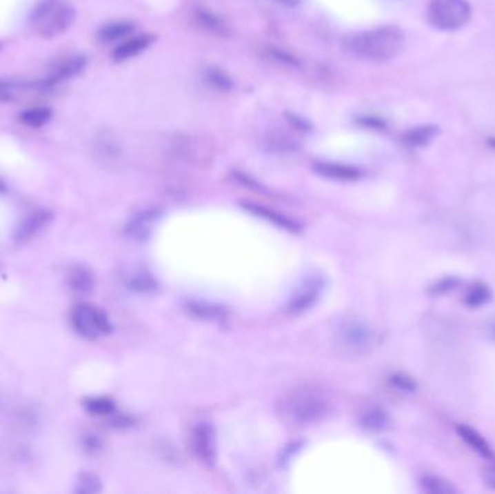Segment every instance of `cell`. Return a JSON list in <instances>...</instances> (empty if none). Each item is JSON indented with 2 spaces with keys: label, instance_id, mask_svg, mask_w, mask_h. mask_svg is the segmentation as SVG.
Listing matches in <instances>:
<instances>
[{
  "label": "cell",
  "instance_id": "obj_3",
  "mask_svg": "<svg viewBox=\"0 0 495 494\" xmlns=\"http://www.w3.org/2000/svg\"><path fill=\"white\" fill-rule=\"evenodd\" d=\"M76 19V10L61 0H42L31 14L37 32L42 38H55L64 34Z\"/></svg>",
  "mask_w": 495,
  "mask_h": 494
},
{
  "label": "cell",
  "instance_id": "obj_25",
  "mask_svg": "<svg viewBox=\"0 0 495 494\" xmlns=\"http://www.w3.org/2000/svg\"><path fill=\"white\" fill-rule=\"evenodd\" d=\"M421 486H423L426 491L433 494H450L456 491L452 484L442 480L439 477H433V475L425 477L423 480H421Z\"/></svg>",
  "mask_w": 495,
  "mask_h": 494
},
{
  "label": "cell",
  "instance_id": "obj_21",
  "mask_svg": "<svg viewBox=\"0 0 495 494\" xmlns=\"http://www.w3.org/2000/svg\"><path fill=\"white\" fill-rule=\"evenodd\" d=\"M205 79L208 81V84H210L212 87L217 90H229L234 86V81L226 75V72L217 67H209L205 70Z\"/></svg>",
  "mask_w": 495,
  "mask_h": 494
},
{
  "label": "cell",
  "instance_id": "obj_6",
  "mask_svg": "<svg viewBox=\"0 0 495 494\" xmlns=\"http://www.w3.org/2000/svg\"><path fill=\"white\" fill-rule=\"evenodd\" d=\"M374 344V330L368 325L358 321L343 324L336 333V339H334L338 351L345 355L367 354Z\"/></svg>",
  "mask_w": 495,
  "mask_h": 494
},
{
  "label": "cell",
  "instance_id": "obj_12",
  "mask_svg": "<svg viewBox=\"0 0 495 494\" xmlns=\"http://www.w3.org/2000/svg\"><path fill=\"white\" fill-rule=\"evenodd\" d=\"M84 67H85V57L83 55L67 57L63 61L58 63L52 70L50 76V84L77 76L83 71Z\"/></svg>",
  "mask_w": 495,
  "mask_h": 494
},
{
  "label": "cell",
  "instance_id": "obj_23",
  "mask_svg": "<svg viewBox=\"0 0 495 494\" xmlns=\"http://www.w3.org/2000/svg\"><path fill=\"white\" fill-rule=\"evenodd\" d=\"M85 409L92 415L97 416H106L113 413L114 411V403L108 397H92L84 402Z\"/></svg>",
  "mask_w": 495,
  "mask_h": 494
},
{
  "label": "cell",
  "instance_id": "obj_33",
  "mask_svg": "<svg viewBox=\"0 0 495 494\" xmlns=\"http://www.w3.org/2000/svg\"><path fill=\"white\" fill-rule=\"evenodd\" d=\"M0 48H2V43H0Z\"/></svg>",
  "mask_w": 495,
  "mask_h": 494
},
{
  "label": "cell",
  "instance_id": "obj_9",
  "mask_svg": "<svg viewBox=\"0 0 495 494\" xmlns=\"http://www.w3.org/2000/svg\"><path fill=\"white\" fill-rule=\"evenodd\" d=\"M320 290H322V281L319 279L305 280L297 287L294 295L291 296L288 303V312L296 315L312 308L320 295Z\"/></svg>",
  "mask_w": 495,
  "mask_h": 494
},
{
  "label": "cell",
  "instance_id": "obj_13",
  "mask_svg": "<svg viewBox=\"0 0 495 494\" xmlns=\"http://www.w3.org/2000/svg\"><path fill=\"white\" fill-rule=\"evenodd\" d=\"M50 219V215L47 212H37L29 215L26 219L21 224V226L17 230V238L19 241H26L29 238L35 237L38 232L47 225Z\"/></svg>",
  "mask_w": 495,
  "mask_h": 494
},
{
  "label": "cell",
  "instance_id": "obj_20",
  "mask_svg": "<svg viewBox=\"0 0 495 494\" xmlns=\"http://www.w3.org/2000/svg\"><path fill=\"white\" fill-rule=\"evenodd\" d=\"M265 57H267V60H270L271 63H274L275 66H279L281 68H297L299 67L297 58L284 50L268 47V48H265Z\"/></svg>",
  "mask_w": 495,
  "mask_h": 494
},
{
  "label": "cell",
  "instance_id": "obj_29",
  "mask_svg": "<svg viewBox=\"0 0 495 494\" xmlns=\"http://www.w3.org/2000/svg\"><path fill=\"white\" fill-rule=\"evenodd\" d=\"M390 383H391V386H394L398 391H403V393H413V391L416 390V383L410 379L409 375H405V374L391 375Z\"/></svg>",
  "mask_w": 495,
  "mask_h": 494
},
{
  "label": "cell",
  "instance_id": "obj_19",
  "mask_svg": "<svg viewBox=\"0 0 495 494\" xmlns=\"http://www.w3.org/2000/svg\"><path fill=\"white\" fill-rule=\"evenodd\" d=\"M51 119V110L48 108H32L19 115V121L29 128H41Z\"/></svg>",
  "mask_w": 495,
  "mask_h": 494
},
{
  "label": "cell",
  "instance_id": "obj_5",
  "mask_svg": "<svg viewBox=\"0 0 495 494\" xmlns=\"http://www.w3.org/2000/svg\"><path fill=\"white\" fill-rule=\"evenodd\" d=\"M71 324L80 337L97 339L110 332L112 326L106 313L89 303H81L71 312Z\"/></svg>",
  "mask_w": 495,
  "mask_h": 494
},
{
  "label": "cell",
  "instance_id": "obj_17",
  "mask_svg": "<svg viewBox=\"0 0 495 494\" xmlns=\"http://www.w3.org/2000/svg\"><path fill=\"white\" fill-rule=\"evenodd\" d=\"M458 433H459V437L465 442H467L472 449H475L478 454H481L485 458L491 457V449H489L488 444L483 439V437H479V435L474 429H471L468 426L459 425L458 426Z\"/></svg>",
  "mask_w": 495,
  "mask_h": 494
},
{
  "label": "cell",
  "instance_id": "obj_8",
  "mask_svg": "<svg viewBox=\"0 0 495 494\" xmlns=\"http://www.w3.org/2000/svg\"><path fill=\"white\" fill-rule=\"evenodd\" d=\"M190 446L196 458L205 464L214 461V432L210 425L199 424L190 435Z\"/></svg>",
  "mask_w": 495,
  "mask_h": 494
},
{
  "label": "cell",
  "instance_id": "obj_4",
  "mask_svg": "<svg viewBox=\"0 0 495 494\" xmlns=\"http://www.w3.org/2000/svg\"><path fill=\"white\" fill-rule=\"evenodd\" d=\"M471 8L467 0H432L427 19L441 31H455L469 21Z\"/></svg>",
  "mask_w": 495,
  "mask_h": 494
},
{
  "label": "cell",
  "instance_id": "obj_18",
  "mask_svg": "<svg viewBox=\"0 0 495 494\" xmlns=\"http://www.w3.org/2000/svg\"><path fill=\"white\" fill-rule=\"evenodd\" d=\"M436 135V128L433 126H418L409 130L404 135V144L409 147H425Z\"/></svg>",
  "mask_w": 495,
  "mask_h": 494
},
{
  "label": "cell",
  "instance_id": "obj_27",
  "mask_svg": "<svg viewBox=\"0 0 495 494\" xmlns=\"http://www.w3.org/2000/svg\"><path fill=\"white\" fill-rule=\"evenodd\" d=\"M246 208L250 209L251 212H255L256 215L262 216V217H268L270 221H272V222H275V224H279V225H280V226H283V228H287V229H296V225H293V222L288 221L287 217H283V216H280V215H275L274 212H271V210H268V209L259 208V206H252V205L246 206Z\"/></svg>",
  "mask_w": 495,
  "mask_h": 494
},
{
  "label": "cell",
  "instance_id": "obj_7",
  "mask_svg": "<svg viewBox=\"0 0 495 494\" xmlns=\"http://www.w3.org/2000/svg\"><path fill=\"white\" fill-rule=\"evenodd\" d=\"M171 152L174 157L188 163H201L210 157V148L205 145V141L194 137H177L172 141Z\"/></svg>",
  "mask_w": 495,
  "mask_h": 494
},
{
  "label": "cell",
  "instance_id": "obj_10",
  "mask_svg": "<svg viewBox=\"0 0 495 494\" xmlns=\"http://www.w3.org/2000/svg\"><path fill=\"white\" fill-rule=\"evenodd\" d=\"M152 42V37L151 35H137L135 38H130L123 41L121 46L116 47L112 52V57L114 58L116 61H126L129 58H134L138 54H141L142 51L147 50Z\"/></svg>",
  "mask_w": 495,
  "mask_h": 494
},
{
  "label": "cell",
  "instance_id": "obj_31",
  "mask_svg": "<svg viewBox=\"0 0 495 494\" xmlns=\"http://www.w3.org/2000/svg\"><path fill=\"white\" fill-rule=\"evenodd\" d=\"M12 99H13L12 84L0 81V103H5V101H9Z\"/></svg>",
  "mask_w": 495,
  "mask_h": 494
},
{
  "label": "cell",
  "instance_id": "obj_2",
  "mask_svg": "<svg viewBox=\"0 0 495 494\" xmlns=\"http://www.w3.org/2000/svg\"><path fill=\"white\" fill-rule=\"evenodd\" d=\"M329 400L317 387L301 386L288 391L280 402V413L293 425H309L323 417Z\"/></svg>",
  "mask_w": 495,
  "mask_h": 494
},
{
  "label": "cell",
  "instance_id": "obj_11",
  "mask_svg": "<svg viewBox=\"0 0 495 494\" xmlns=\"http://www.w3.org/2000/svg\"><path fill=\"white\" fill-rule=\"evenodd\" d=\"M316 172L320 176L332 180H342V181H351L359 177V171L355 167L339 164V163H327V161H319L314 164Z\"/></svg>",
  "mask_w": 495,
  "mask_h": 494
},
{
  "label": "cell",
  "instance_id": "obj_26",
  "mask_svg": "<svg viewBox=\"0 0 495 494\" xmlns=\"http://www.w3.org/2000/svg\"><path fill=\"white\" fill-rule=\"evenodd\" d=\"M488 300H489V290L483 284H475L474 287H471L469 292L467 293V297H465V303L471 308L481 306V304H484Z\"/></svg>",
  "mask_w": 495,
  "mask_h": 494
},
{
  "label": "cell",
  "instance_id": "obj_30",
  "mask_svg": "<svg viewBox=\"0 0 495 494\" xmlns=\"http://www.w3.org/2000/svg\"><path fill=\"white\" fill-rule=\"evenodd\" d=\"M99 144H100L99 154L103 157V159H109V161H112V159L118 158L119 148H118V145L113 142L112 138L103 137V139H100Z\"/></svg>",
  "mask_w": 495,
  "mask_h": 494
},
{
  "label": "cell",
  "instance_id": "obj_22",
  "mask_svg": "<svg viewBox=\"0 0 495 494\" xmlns=\"http://www.w3.org/2000/svg\"><path fill=\"white\" fill-rule=\"evenodd\" d=\"M196 18H197V22L200 23V26H203L206 29V31L212 32V34H216V35H222L225 34V23L216 17V14H213L212 12H208V10H197L196 12Z\"/></svg>",
  "mask_w": 495,
  "mask_h": 494
},
{
  "label": "cell",
  "instance_id": "obj_32",
  "mask_svg": "<svg viewBox=\"0 0 495 494\" xmlns=\"http://www.w3.org/2000/svg\"><path fill=\"white\" fill-rule=\"evenodd\" d=\"M491 144H492V145H494V147H495V139H492V141H491Z\"/></svg>",
  "mask_w": 495,
  "mask_h": 494
},
{
  "label": "cell",
  "instance_id": "obj_28",
  "mask_svg": "<svg viewBox=\"0 0 495 494\" xmlns=\"http://www.w3.org/2000/svg\"><path fill=\"white\" fill-rule=\"evenodd\" d=\"M79 493H83V494H92V493H96L100 490V482L99 478L93 474H83L79 482H77V488H76Z\"/></svg>",
  "mask_w": 495,
  "mask_h": 494
},
{
  "label": "cell",
  "instance_id": "obj_24",
  "mask_svg": "<svg viewBox=\"0 0 495 494\" xmlns=\"http://www.w3.org/2000/svg\"><path fill=\"white\" fill-rule=\"evenodd\" d=\"M362 424L370 431H383L388 425V417L381 409H371L363 415Z\"/></svg>",
  "mask_w": 495,
  "mask_h": 494
},
{
  "label": "cell",
  "instance_id": "obj_15",
  "mask_svg": "<svg viewBox=\"0 0 495 494\" xmlns=\"http://www.w3.org/2000/svg\"><path fill=\"white\" fill-rule=\"evenodd\" d=\"M134 32V25L126 21L110 22L99 31V39L103 42H113L126 38Z\"/></svg>",
  "mask_w": 495,
  "mask_h": 494
},
{
  "label": "cell",
  "instance_id": "obj_14",
  "mask_svg": "<svg viewBox=\"0 0 495 494\" xmlns=\"http://www.w3.org/2000/svg\"><path fill=\"white\" fill-rule=\"evenodd\" d=\"M155 221L154 212H141L130 219L126 230L130 237L135 238H147L152 229V224Z\"/></svg>",
  "mask_w": 495,
  "mask_h": 494
},
{
  "label": "cell",
  "instance_id": "obj_1",
  "mask_svg": "<svg viewBox=\"0 0 495 494\" xmlns=\"http://www.w3.org/2000/svg\"><path fill=\"white\" fill-rule=\"evenodd\" d=\"M345 50L368 61H388L398 57L405 47V35L397 26H380L361 31L343 39Z\"/></svg>",
  "mask_w": 495,
  "mask_h": 494
},
{
  "label": "cell",
  "instance_id": "obj_16",
  "mask_svg": "<svg viewBox=\"0 0 495 494\" xmlns=\"http://www.w3.org/2000/svg\"><path fill=\"white\" fill-rule=\"evenodd\" d=\"M70 287L74 290L76 293L85 295L93 288V275L89 270L83 267L72 268L70 273Z\"/></svg>",
  "mask_w": 495,
  "mask_h": 494
}]
</instances>
